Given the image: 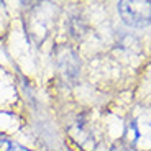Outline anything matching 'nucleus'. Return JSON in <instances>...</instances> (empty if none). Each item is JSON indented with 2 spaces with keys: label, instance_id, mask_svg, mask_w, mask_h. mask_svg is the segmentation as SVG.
<instances>
[{
  "label": "nucleus",
  "instance_id": "1",
  "mask_svg": "<svg viewBox=\"0 0 151 151\" xmlns=\"http://www.w3.org/2000/svg\"><path fill=\"white\" fill-rule=\"evenodd\" d=\"M118 12L130 27H145L151 22V2H120Z\"/></svg>",
  "mask_w": 151,
  "mask_h": 151
}]
</instances>
